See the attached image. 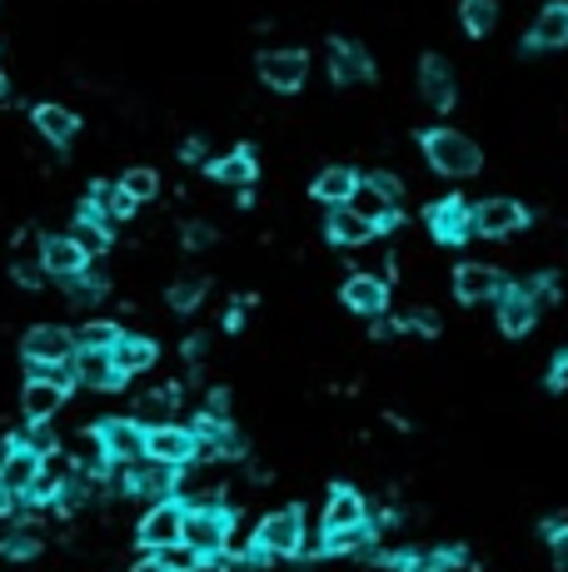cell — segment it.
I'll use <instances>...</instances> for the list:
<instances>
[{"mask_svg": "<svg viewBox=\"0 0 568 572\" xmlns=\"http://www.w3.org/2000/svg\"><path fill=\"white\" fill-rule=\"evenodd\" d=\"M419 145H424V160L449 179H469L484 170V150H479L469 135H459V129H424Z\"/></svg>", "mask_w": 568, "mask_h": 572, "instance_id": "1", "label": "cell"}, {"mask_svg": "<svg viewBox=\"0 0 568 572\" xmlns=\"http://www.w3.org/2000/svg\"><path fill=\"white\" fill-rule=\"evenodd\" d=\"M230 533H235V513H230V508H185V533H180V543L195 548L200 558H225Z\"/></svg>", "mask_w": 568, "mask_h": 572, "instance_id": "2", "label": "cell"}, {"mask_svg": "<svg viewBox=\"0 0 568 572\" xmlns=\"http://www.w3.org/2000/svg\"><path fill=\"white\" fill-rule=\"evenodd\" d=\"M65 394H71L65 363H60V369H40V374L25 384V394H21L25 419H30V423H50L60 409H65Z\"/></svg>", "mask_w": 568, "mask_h": 572, "instance_id": "3", "label": "cell"}, {"mask_svg": "<svg viewBox=\"0 0 568 572\" xmlns=\"http://www.w3.org/2000/svg\"><path fill=\"white\" fill-rule=\"evenodd\" d=\"M145 458L185 468L200 458V438H195V428H180V423H150V428H145Z\"/></svg>", "mask_w": 568, "mask_h": 572, "instance_id": "4", "label": "cell"}, {"mask_svg": "<svg viewBox=\"0 0 568 572\" xmlns=\"http://www.w3.org/2000/svg\"><path fill=\"white\" fill-rule=\"evenodd\" d=\"M65 378H71V388L81 384V388H95V394H110V388L125 384L110 349H75V359L65 363Z\"/></svg>", "mask_w": 568, "mask_h": 572, "instance_id": "5", "label": "cell"}, {"mask_svg": "<svg viewBox=\"0 0 568 572\" xmlns=\"http://www.w3.org/2000/svg\"><path fill=\"white\" fill-rule=\"evenodd\" d=\"M255 543H260L270 558H295V552H305V513H299V508L270 513L260 523V533H255Z\"/></svg>", "mask_w": 568, "mask_h": 572, "instance_id": "6", "label": "cell"}, {"mask_svg": "<svg viewBox=\"0 0 568 572\" xmlns=\"http://www.w3.org/2000/svg\"><path fill=\"white\" fill-rule=\"evenodd\" d=\"M564 46H568V0H548L544 11L533 15L519 50L523 55H544V50H564Z\"/></svg>", "mask_w": 568, "mask_h": 572, "instance_id": "7", "label": "cell"}, {"mask_svg": "<svg viewBox=\"0 0 568 572\" xmlns=\"http://www.w3.org/2000/svg\"><path fill=\"white\" fill-rule=\"evenodd\" d=\"M519 229H529V210H523L519 199H484V204H473V234L509 239Z\"/></svg>", "mask_w": 568, "mask_h": 572, "instance_id": "8", "label": "cell"}, {"mask_svg": "<svg viewBox=\"0 0 568 572\" xmlns=\"http://www.w3.org/2000/svg\"><path fill=\"white\" fill-rule=\"evenodd\" d=\"M25 359L36 369H60V363L75 359V334L60 324H36L25 334Z\"/></svg>", "mask_w": 568, "mask_h": 572, "instance_id": "9", "label": "cell"}, {"mask_svg": "<svg viewBox=\"0 0 568 572\" xmlns=\"http://www.w3.org/2000/svg\"><path fill=\"white\" fill-rule=\"evenodd\" d=\"M424 224H429V234H434L439 245H464V239L473 234V210L459 195H449V199H439V204H429Z\"/></svg>", "mask_w": 568, "mask_h": 572, "instance_id": "10", "label": "cell"}, {"mask_svg": "<svg viewBox=\"0 0 568 572\" xmlns=\"http://www.w3.org/2000/svg\"><path fill=\"white\" fill-rule=\"evenodd\" d=\"M309 75V55L305 50H264L260 55V80L280 95H295Z\"/></svg>", "mask_w": 568, "mask_h": 572, "instance_id": "11", "label": "cell"}, {"mask_svg": "<svg viewBox=\"0 0 568 572\" xmlns=\"http://www.w3.org/2000/svg\"><path fill=\"white\" fill-rule=\"evenodd\" d=\"M145 428H150V423H140V419L95 423L100 444H106V458H115V463H135V458H145Z\"/></svg>", "mask_w": 568, "mask_h": 572, "instance_id": "12", "label": "cell"}, {"mask_svg": "<svg viewBox=\"0 0 568 572\" xmlns=\"http://www.w3.org/2000/svg\"><path fill=\"white\" fill-rule=\"evenodd\" d=\"M180 533H185V508L180 502H155L150 513L140 518V543L150 552H160V548H170V543H180Z\"/></svg>", "mask_w": 568, "mask_h": 572, "instance_id": "13", "label": "cell"}, {"mask_svg": "<svg viewBox=\"0 0 568 572\" xmlns=\"http://www.w3.org/2000/svg\"><path fill=\"white\" fill-rule=\"evenodd\" d=\"M40 269H46L50 279H71V274L90 269V254L75 245L71 234H50V239H40Z\"/></svg>", "mask_w": 568, "mask_h": 572, "instance_id": "14", "label": "cell"}, {"mask_svg": "<svg viewBox=\"0 0 568 572\" xmlns=\"http://www.w3.org/2000/svg\"><path fill=\"white\" fill-rule=\"evenodd\" d=\"M454 294H459V304H489L504 294V274L494 264H459L454 269Z\"/></svg>", "mask_w": 568, "mask_h": 572, "instance_id": "15", "label": "cell"}, {"mask_svg": "<svg viewBox=\"0 0 568 572\" xmlns=\"http://www.w3.org/2000/svg\"><path fill=\"white\" fill-rule=\"evenodd\" d=\"M339 299H344V309H355V314H365V319H379L390 309V284L379 279V274H349Z\"/></svg>", "mask_w": 568, "mask_h": 572, "instance_id": "16", "label": "cell"}, {"mask_svg": "<svg viewBox=\"0 0 568 572\" xmlns=\"http://www.w3.org/2000/svg\"><path fill=\"white\" fill-rule=\"evenodd\" d=\"M419 95H424L434 110H454L459 100V85H454V71L444 55H424L419 60Z\"/></svg>", "mask_w": 568, "mask_h": 572, "instance_id": "17", "label": "cell"}, {"mask_svg": "<svg viewBox=\"0 0 568 572\" xmlns=\"http://www.w3.org/2000/svg\"><path fill=\"white\" fill-rule=\"evenodd\" d=\"M330 75H334V85H365V80H374V60L355 40H330Z\"/></svg>", "mask_w": 568, "mask_h": 572, "instance_id": "18", "label": "cell"}, {"mask_svg": "<svg viewBox=\"0 0 568 572\" xmlns=\"http://www.w3.org/2000/svg\"><path fill=\"white\" fill-rule=\"evenodd\" d=\"M533 319H539V299L529 294V284L498 294V328H504L509 339H523V334L533 328Z\"/></svg>", "mask_w": 568, "mask_h": 572, "instance_id": "19", "label": "cell"}, {"mask_svg": "<svg viewBox=\"0 0 568 572\" xmlns=\"http://www.w3.org/2000/svg\"><path fill=\"white\" fill-rule=\"evenodd\" d=\"M131 468V493H140V498H170V488H175V468L160 463V458H135Z\"/></svg>", "mask_w": 568, "mask_h": 572, "instance_id": "20", "label": "cell"}, {"mask_svg": "<svg viewBox=\"0 0 568 572\" xmlns=\"http://www.w3.org/2000/svg\"><path fill=\"white\" fill-rule=\"evenodd\" d=\"M40 463H46L40 453H30L25 444H15L11 463L0 468V488L11 493V498H30V488H36V478H40Z\"/></svg>", "mask_w": 568, "mask_h": 572, "instance_id": "21", "label": "cell"}, {"mask_svg": "<svg viewBox=\"0 0 568 572\" xmlns=\"http://www.w3.org/2000/svg\"><path fill=\"white\" fill-rule=\"evenodd\" d=\"M324 234H330L334 245H369L374 239V224L355 210V204H330V220H324Z\"/></svg>", "mask_w": 568, "mask_h": 572, "instance_id": "22", "label": "cell"}, {"mask_svg": "<svg viewBox=\"0 0 568 572\" xmlns=\"http://www.w3.org/2000/svg\"><path fill=\"white\" fill-rule=\"evenodd\" d=\"M369 523V508L355 488H334L330 502H324V533H344V527Z\"/></svg>", "mask_w": 568, "mask_h": 572, "instance_id": "23", "label": "cell"}, {"mask_svg": "<svg viewBox=\"0 0 568 572\" xmlns=\"http://www.w3.org/2000/svg\"><path fill=\"white\" fill-rule=\"evenodd\" d=\"M115 369L125 378H135V374H145V369H155V359H160V349H155V339H145V334H120V344L115 349Z\"/></svg>", "mask_w": 568, "mask_h": 572, "instance_id": "24", "label": "cell"}, {"mask_svg": "<svg viewBox=\"0 0 568 572\" xmlns=\"http://www.w3.org/2000/svg\"><path fill=\"white\" fill-rule=\"evenodd\" d=\"M355 189H359V175L349 164H330V170L314 175V199H320V204H349Z\"/></svg>", "mask_w": 568, "mask_h": 572, "instance_id": "25", "label": "cell"}, {"mask_svg": "<svg viewBox=\"0 0 568 572\" xmlns=\"http://www.w3.org/2000/svg\"><path fill=\"white\" fill-rule=\"evenodd\" d=\"M85 210H95L100 220L115 229L120 220H131V210H135V199L125 195L120 185H90V199H85Z\"/></svg>", "mask_w": 568, "mask_h": 572, "instance_id": "26", "label": "cell"}, {"mask_svg": "<svg viewBox=\"0 0 568 572\" xmlns=\"http://www.w3.org/2000/svg\"><path fill=\"white\" fill-rule=\"evenodd\" d=\"M30 120H36V129L50 145H71L75 135H81V120H75V110H65V105H36Z\"/></svg>", "mask_w": 568, "mask_h": 572, "instance_id": "27", "label": "cell"}, {"mask_svg": "<svg viewBox=\"0 0 568 572\" xmlns=\"http://www.w3.org/2000/svg\"><path fill=\"white\" fill-rule=\"evenodd\" d=\"M210 175L220 179V185L249 189V185H255V175H260V164H255V154H249V150H230V154H220V160L210 164Z\"/></svg>", "mask_w": 568, "mask_h": 572, "instance_id": "28", "label": "cell"}, {"mask_svg": "<svg viewBox=\"0 0 568 572\" xmlns=\"http://www.w3.org/2000/svg\"><path fill=\"white\" fill-rule=\"evenodd\" d=\"M71 239L85 249V254L95 259V254H106V249H110V224L100 220V214H95V210H81V214H75V229H71Z\"/></svg>", "mask_w": 568, "mask_h": 572, "instance_id": "29", "label": "cell"}, {"mask_svg": "<svg viewBox=\"0 0 568 572\" xmlns=\"http://www.w3.org/2000/svg\"><path fill=\"white\" fill-rule=\"evenodd\" d=\"M459 21H464V30H469L473 40H484L498 25V5L494 0H459Z\"/></svg>", "mask_w": 568, "mask_h": 572, "instance_id": "30", "label": "cell"}, {"mask_svg": "<svg viewBox=\"0 0 568 572\" xmlns=\"http://www.w3.org/2000/svg\"><path fill=\"white\" fill-rule=\"evenodd\" d=\"M205 294H210V279H200V274H185V279L170 284V309H175V314H189V309H200Z\"/></svg>", "mask_w": 568, "mask_h": 572, "instance_id": "31", "label": "cell"}, {"mask_svg": "<svg viewBox=\"0 0 568 572\" xmlns=\"http://www.w3.org/2000/svg\"><path fill=\"white\" fill-rule=\"evenodd\" d=\"M120 344V328L110 319H90L85 328H75V349H115Z\"/></svg>", "mask_w": 568, "mask_h": 572, "instance_id": "32", "label": "cell"}, {"mask_svg": "<svg viewBox=\"0 0 568 572\" xmlns=\"http://www.w3.org/2000/svg\"><path fill=\"white\" fill-rule=\"evenodd\" d=\"M120 189H125L135 204H145V199L160 195V175H155V170H145V164H135V170H125V175H120Z\"/></svg>", "mask_w": 568, "mask_h": 572, "instance_id": "33", "label": "cell"}, {"mask_svg": "<svg viewBox=\"0 0 568 572\" xmlns=\"http://www.w3.org/2000/svg\"><path fill=\"white\" fill-rule=\"evenodd\" d=\"M0 552H5V558H15V562L36 558V552H40V533H36V527H15V533L0 537Z\"/></svg>", "mask_w": 568, "mask_h": 572, "instance_id": "34", "label": "cell"}, {"mask_svg": "<svg viewBox=\"0 0 568 572\" xmlns=\"http://www.w3.org/2000/svg\"><path fill=\"white\" fill-rule=\"evenodd\" d=\"M65 284V294H71V304H95V299H100V294H106V279H95L90 269H85V274H71V279H60Z\"/></svg>", "mask_w": 568, "mask_h": 572, "instance_id": "35", "label": "cell"}, {"mask_svg": "<svg viewBox=\"0 0 568 572\" xmlns=\"http://www.w3.org/2000/svg\"><path fill=\"white\" fill-rule=\"evenodd\" d=\"M155 558H160V562H165V568L170 572H195V568H200V552H195V548H185V543H170V548H160V552H155Z\"/></svg>", "mask_w": 568, "mask_h": 572, "instance_id": "36", "label": "cell"}, {"mask_svg": "<svg viewBox=\"0 0 568 572\" xmlns=\"http://www.w3.org/2000/svg\"><path fill=\"white\" fill-rule=\"evenodd\" d=\"M175 398H180L175 384L160 388V394H145V398H140V413H145V419H155V423H165V413L175 409Z\"/></svg>", "mask_w": 568, "mask_h": 572, "instance_id": "37", "label": "cell"}, {"mask_svg": "<svg viewBox=\"0 0 568 572\" xmlns=\"http://www.w3.org/2000/svg\"><path fill=\"white\" fill-rule=\"evenodd\" d=\"M544 533H548V548H554V568H564V572H568V523L548 518Z\"/></svg>", "mask_w": 568, "mask_h": 572, "instance_id": "38", "label": "cell"}, {"mask_svg": "<svg viewBox=\"0 0 568 572\" xmlns=\"http://www.w3.org/2000/svg\"><path fill=\"white\" fill-rule=\"evenodd\" d=\"M399 328H415V334H424V339H434V334H439V319L429 314V309H409V314L399 319Z\"/></svg>", "mask_w": 568, "mask_h": 572, "instance_id": "39", "label": "cell"}, {"mask_svg": "<svg viewBox=\"0 0 568 572\" xmlns=\"http://www.w3.org/2000/svg\"><path fill=\"white\" fill-rule=\"evenodd\" d=\"M25 448H30V453H40V458H50V453H55V433H50L46 423H36V428L25 433Z\"/></svg>", "mask_w": 568, "mask_h": 572, "instance_id": "40", "label": "cell"}, {"mask_svg": "<svg viewBox=\"0 0 568 572\" xmlns=\"http://www.w3.org/2000/svg\"><path fill=\"white\" fill-rule=\"evenodd\" d=\"M365 179H369L374 189H384V195L399 204V195H404V179H399V175H390V170H374V175H365Z\"/></svg>", "mask_w": 568, "mask_h": 572, "instance_id": "41", "label": "cell"}, {"mask_svg": "<svg viewBox=\"0 0 568 572\" xmlns=\"http://www.w3.org/2000/svg\"><path fill=\"white\" fill-rule=\"evenodd\" d=\"M529 294L539 299V309H544V304H554V299H558V279H554V274H539V279L529 284Z\"/></svg>", "mask_w": 568, "mask_h": 572, "instance_id": "42", "label": "cell"}, {"mask_svg": "<svg viewBox=\"0 0 568 572\" xmlns=\"http://www.w3.org/2000/svg\"><path fill=\"white\" fill-rule=\"evenodd\" d=\"M568 384V349L554 353V363H548V388H564Z\"/></svg>", "mask_w": 568, "mask_h": 572, "instance_id": "43", "label": "cell"}, {"mask_svg": "<svg viewBox=\"0 0 568 572\" xmlns=\"http://www.w3.org/2000/svg\"><path fill=\"white\" fill-rule=\"evenodd\" d=\"M15 284H25V289H40V284H46V269H36V264H15Z\"/></svg>", "mask_w": 568, "mask_h": 572, "instance_id": "44", "label": "cell"}, {"mask_svg": "<svg viewBox=\"0 0 568 572\" xmlns=\"http://www.w3.org/2000/svg\"><path fill=\"white\" fill-rule=\"evenodd\" d=\"M210 239H214L210 224H185V245H189V249H205Z\"/></svg>", "mask_w": 568, "mask_h": 572, "instance_id": "45", "label": "cell"}, {"mask_svg": "<svg viewBox=\"0 0 568 572\" xmlns=\"http://www.w3.org/2000/svg\"><path fill=\"white\" fill-rule=\"evenodd\" d=\"M239 324H245V304H230V314H225V328H230V334H235Z\"/></svg>", "mask_w": 568, "mask_h": 572, "instance_id": "46", "label": "cell"}, {"mask_svg": "<svg viewBox=\"0 0 568 572\" xmlns=\"http://www.w3.org/2000/svg\"><path fill=\"white\" fill-rule=\"evenodd\" d=\"M131 572H170V568H165V562H160V558H155V552H150V558H145V562H135Z\"/></svg>", "mask_w": 568, "mask_h": 572, "instance_id": "47", "label": "cell"}, {"mask_svg": "<svg viewBox=\"0 0 568 572\" xmlns=\"http://www.w3.org/2000/svg\"><path fill=\"white\" fill-rule=\"evenodd\" d=\"M180 154H185V160H205V145H200V140H189Z\"/></svg>", "mask_w": 568, "mask_h": 572, "instance_id": "48", "label": "cell"}, {"mask_svg": "<svg viewBox=\"0 0 568 572\" xmlns=\"http://www.w3.org/2000/svg\"><path fill=\"white\" fill-rule=\"evenodd\" d=\"M195 572H225V568H220V562H210V558H205V562H200V568H195Z\"/></svg>", "mask_w": 568, "mask_h": 572, "instance_id": "49", "label": "cell"}, {"mask_svg": "<svg viewBox=\"0 0 568 572\" xmlns=\"http://www.w3.org/2000/svg\"><path fill=\"white\" fill-rule=\"evenodd\" d=\"M0 95H5V75H0Z\"/></svg>", "mask_w": 568, "mask_h": 572, "instance_id": "50", "label": "cell"}]
</instances>
